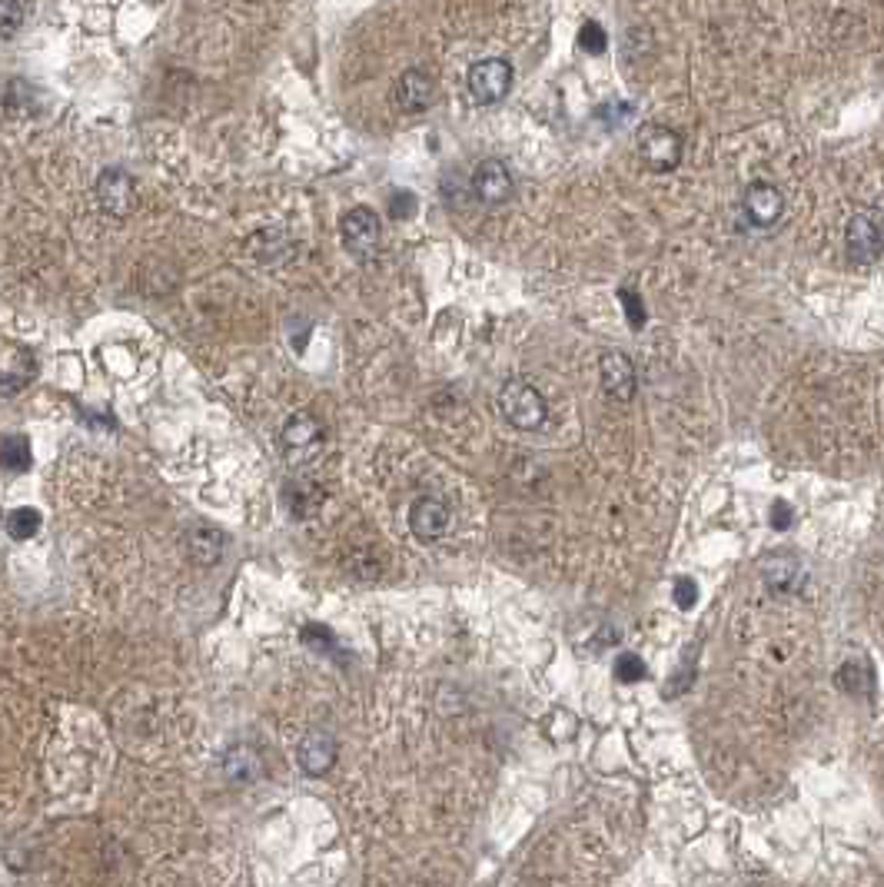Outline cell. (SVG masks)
<instances>
[{
	"label": "cell",
	"mask_w": 884,
	"mask_h": 887,
	"mask_svg": "<svg viewBox=\"0 0 884 887\" xmlns=\"http://www.w3.org/2000/svg\"><path fill=\"white\" fill-rule=\"evenodd\" d=\"M303 638H306V641H319V649H323V652L333 644V631L323 628V625H309V628H303Z\"/></svg>",
	"instance_id": "cell-23"
},
{
	"label": "cell",
	"mask_w": 884,
	"mask_h": 887,
	"mask_svg": "<svg viewBox=\"0 0 884 887\" xmlns=\"http://www.w3.org/2000/svg\"><path fill=\"white\" fill-rule=\"evenodd\" d=\"M392 97H396V104L403 107L406 114H423V110H429V104L436 97V87H433V80H429L426 70L410 67V70L399 73L396 87H392Z\"/></svg>",
	"instance_id": "cell-8"
},
{
	"label": "cell",
	"mask_w": 884,
	"mask_h": 887,
	"mask_svg": "<svg viewBox=\"0 0 884 887\" xmlns=\"http://www.w3.org/2000/svg\"><path fill=\"white\" fill-rule=\"evenodd\" d=\"M472 193L479 203H486V206H499L506 200H512L516 193V180L509 174V167L503 164V159H482V164L475 167L472 174Z\"/></svg>",
	"instance_id": "cell-6"
},
{
	"label": "cell",
	"mask_w": 884,
	"mask_h": 887,
	"mask_svg": "<svg viewBox=\"0 0 884 887\" xmlns=\"http://www.w3.org/2000/svg\"><path fill=\"white\" fill-rule=\"evenodd\" d=\"M582 47H586V50H592V54L605 47V34H602V27H599V24H586V27H582Z\"/></svg>",
	"instance_id": "cell-22"
},
{
	"label": "cell",
	"mask_w": 884,
	"mask_h": 887,
	"mask_svg": "<svg viewBox=\"0 0 884 887\" xmlns=\"http://www.w3.org/2000/svg\"><path fill=\"white\" fill-rule=\"evenodd\" d=\"M794 576H798L794 558H771V561H765V582L771 589H788Z\"/></svg>",
	"instance_id": "cell-18"
},
{
	"label": "cell",
	"mask_w": 884,
	"mask_h": 887,
	"mask_svg": "<svg viewBox=\"0 0 884 887\" xmlns=\"http://www.w3.org/2000/svg\"><path fill=\"white\" fill-rule=\"evenodd\" d=\"M187 548L197 566H216L223 555V532H216L213 525H193L187 532Z\"/></svg>",
	"instance_id": "cell-14"
},
{
	"label": "cell",
	"mask_w": 884,
	"mask_h": 887,
	"mask_svg": "<svg viewBox=\"0 0 884 887\" xmlns=\"http://www.w3.org/2000/svg\"><path fill=\"white\" fill-rule=\"evenodd\" d=\"M340 236L356 260H373L382 247V223L369 206H353L340 216Z\"/></svg>",
	"instance_id": "cell-3"
},
{
	"label": "cell",
	"mask_w": 884,
	"mask_h": 887,
	"mask_svg": "<svg viewBox=\"0 0 884 887\" xmlns=\"http://www.w3.org/2000/svg\"><path fill=\"white\" fill-rule=\"evenodd\" d=\"M223 771L233 778V781H254L260 774V758L250 752V748H233L223 761Z\"/></svg>",
	"instance_id": "cell-16"
},
{
	"label": "cell",
	"mask_w": 884,
	"mask_h": 887,
	"mask_svg": "<svg viewBox=\"0 0 884 887\" xmlns=\"http://www.w3.org/2000/svg\"><path fill=\"white\" fill-rule=\"evenodd\" d=\"M40 512L37 509H14L8 519H4V529H8V535L14 539V542H27V539H34L37 532H40Z\"/></svg>",
	"instance_id": "cell-17"
},
{
	"label": "cell",
	"mask_w": 884,
	"mask_h": 887,
	"mask_svg": "<svg viewBox=\"0 0 884 887\" xmlns=\"http://www.w3.org/2000/svg\"><path fill=\"white\" fill-rule=\"evenodd\" d=\"M845 250L854 267L877 263V257H881V210L877 206H864L848 220Z\"/></svg>",
	"instance_id": "cell-4"
},
{
	"label": "cell",
	"mask_w": 884,
	"mask_h": 887,
	"mask_svg": "<svg viewBox=\"0 0 884 887\" xmlns=\"http://www.w3.org/2000/svg\"><path fill=\"white\" fill-rule=\"evenodd\" d=\"M695 595H698V589H695L692 579H679L675 582V602H679V608H692L695 605Z\"/></svg>",
	"instance_id": "cell-21"
},
{
	"label": "cell",
	"mask_w": 884,
	"mask_h": 887,
	"mask_svg": "<svg viewBox=\"0 0 884 887\" xmlns=\"http://www.w3.org/2000/svg\"><path fill=\"white\" fill-rule=\"evenodd\" d=\"M599 379H602V389L618 399V402H628L635 395V366L625 353H602L599 356Z\"/></svg>",
	"instance_id": "cell-10"
},
{
	"label": "cell",
	"mask_w": 884,
	"mask_h": 887,
	"mask_svg": "<svg viewBox=\"0 0 884 887\" xmlns=\"http://www.w3.org/2000/svg\"><path fill=\"white\" fill-rule=\"evenodd\" d=\"M410 529L420 542H433L449 529V506L436 496H423L410 506Z\"/></svg>",
	"instance_id": "cell-11"
},
{
	"label": "cell",
	"mask_w": 884,
	"mask_h": 887,
	"mask_svg": "<svg viewBox=\"0 0 884 887\" xmlns=\"http://www.w3.org/2000/svg\"><path fill=\"white\" fill-rule=\"evenodd\" d=\"M24 24L21 0H0V37H14Z\"/></svg>",
	"instance_id": "cell-19"
},
{
	"label": "cell",
	"mask_w": 884,
	"mask_h": 887,
	"mask_svg": "<svg viewBox=\"0 0 884 887\" xmlns=\"http://www.w3.org/2000/svg\"><path fill=\"white\" fill-rule=\"evenodd\" d=\"M97 200H101L104 213H110L117 220L130 216L133 206H137V184H133V177L127 170H120V167L104 170L97 177Z\"/></svg>",
	"instance_id": "cell-7"
},
{
	"label": "cell",
	"mask_w": 884,
	"mask_h": 887,
	"mask_svg": "<svg viewBox=\"0 0 884 887\" xmlns=\"http://www.w3.org/2000/svg\"><path fill=\"white\" fill-rule=\"evenodd\" d=\"M337 761V742L327 735V732H309L299 745V765L306 774L319 778V774H327Z\"/></svg>",
	"instance_id": "cell-13"
},
{
	"label": "cell",
	"mask_w": 884,
	"mask_h": 887,
	"mask_svg": "<svg viewBox=\"0 0 884 887\" xmlns=\"http://www.w3.org/2000/svg\"><path fill=\"white\" fill-rule=\"evenodd\" d=\"M0 469H8V472H27L31 469V442L24 436L0 439Z\"/></svg>",
	"instance_id": "cell-15"
},
{
	"label": "cell",
	"mask_w": 884,
	"mask_h": 887,
	"mask_svg": "<svg viewBox=\"0 0 884 887\" xmlns=\"http://www.w3.org/2000/svg\"><path fill=\"white\" fill-rule=\"evenodd\" d=\"M638 156L646 159V167L652 174H669L682 164V137L672 127L649 123L638 130Z\"/></svg>",
	"instance_id": "cell-5"
},
{
	"label": "cell",
	"mask_w": 884,
	"mask_h": 887,
	"mask_svg": "<svg viewBox=\"0 0 884 887\" xmlns=\"http://www.w3.org/2000/svg\"><path fill=\"white\" fill-rule=\"evenodd\" d=\"M622 303H628V312H632V327H641V312H638V303L632 299V289H622Z\"/></svg>",
	"instance_id": "cell-26"
},
{
	"label": "cell",
	"mask_w": 884,
	"mask_h": 887,
	"mask_svg": "<svg viewBox=\"0 0 884 887\" xmlns=\"http://www.w3.org/2000/svg\"><path fill=\"white\" fill-rule=\"evenodd\" d=\"M512 76H516V73H512V63H509V60L490 57V60H479V63L469 67V73H465V87H469V94L475 97V104L493 107V104H499V100L509 97V91H512Z\"/></svg>",
	"instance_id": "cell-2"
},
{
	"label": "cell",
	"mask_w": 884,
	"mask_h": 887,
	"mask_svg": "<svg viewBox=\"0 0 884 887\" xmlns=\"http://www.w3.org/2000/svg\"><path fill=\"white\" fill-rule=\"evenodd\" d=\"M615 675H618L622 682H638L641 675H646V665H641L638 655H622V659L615 662Z\"/></svg>",
	"instance_id": "cell-20"
},
{
	"label": "cell",
	"mask_w": 884,
	"mask_h": 887,
	"mask_svg": "<svg viewBox=\"0 0 884 887\" xmlns=\"http://www.w3.org/2000/svg\"><path fill=\"white\" fill-rule=\"evenodd\" d=\"M413 206H416V200H413L410 193H396V197H392V216H399V220L410 216Z\"/></svg>",
	"instance_id": "cell-24"
},
{
	"label": "cell",
	"mask_w": 884,
	"mask_h": 887,
	"mask_svg": "<svg viewBox=\"0 0 884 887\" xmlns=\"http://www.w3.org/2000/svg\"><path fill=\"white\" fill-rule=\"evenodd\" d=\"M771 525H775V529H788V525H791V506L775 502V509H771Z\"/></svg>",
	"instance_id": "cell-25"
},
{
	"label": "cell",
	"mask_w": 884,
	"mask_h": 887,
	"mask_svg": "<svg viewBox=\"0 0 884 887\" xmlns=\"http://www.w3.org/2000/svg\"><path fill=\"white\" fill-rule=\"evenodd\" d=\"M499 410L506 416L509 426L522 429V433H535L545 426V416H549V406L542 392L526 382V379H509L503 389H499Z\"/></svg>",
	"instance_id": "cell-1"
},
{
	"label": "cell",
	"mask_w": 884,
	"mask_h": 887,
	"mask_svg": "<svg viewBox=\"0 0 884 887\" xmlns=\"http://www.w3.org/2000/svg\"><path fill=\"white\" fill-rule=\"evenodd\" d=\"M323 442V426L313 413H293L283 426V446L290 456H309Z\"/></svg>",
	"instance_id": "cell-12"
},
{
	"label": "cell",
	"mask_w": 884,
	"mask_h": 887,
	"mask_svg": "<svg viewBox=\"0 0 884 887\" xmlns=\"http://www.w3.org/2000/svg\"><path fill=\"white\" fill-rule=\"evenodd\" d=\"M742 210H745L749 223H755V226H775L781 220V213H785V197H781L778 187L758 180V184H752L745 190Z\"/></svg>",
	"instance_id": "cell-9"
}]
</instances>
